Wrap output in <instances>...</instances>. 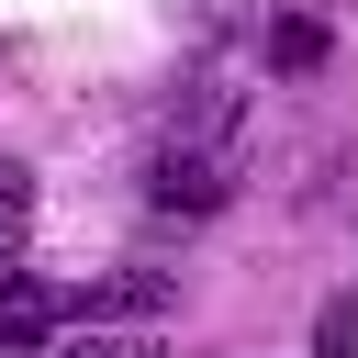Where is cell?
I'll list each match as a JSON object with an SVG mask.
<instances>
[{
  "mask_svg": "<svg viewBox=\"0 0 358 358\" xmlns=\"http://www.w3.org/2000/svg\"><path fill=\"white\" fill-rule=\"evenodd\" d=\"M56 324H67V291L45 268H0V358H34Z\"/></svg>",
  "mask_w": 358,
  "mask_h": 358,
  "instance_id": "7a4b0ae2",
  "label": "cell"
},
{
  "mask_svg": "<svg viewBox=\"0 0 358 358\" xmlns=\"http://www.w3.org/2000/svg\"><path fill=\"white\" fill-rule=\"evenodd\" d=\"M22 213H34V190H22V168H11V157H0V246H11V235H22Z\"/></svg>",
  "mask_w": 358,
  "mask_h": 358,
  "instance_id": "277c9868",
  "label": "cell"
},
{
  "mask_svg": "<svg viewBox=\"0 0 358 358\" xmlns=\"http://www.w3.org/2000/svg\"><path fill=\"white\" fill-rule=\"evenodd\" d=\"M145 201L157 213H224L235 201V157L224 145H157L145 157Z\"/></svg>",
  "mask_w": 358,
  "mask_h": 358,
  "instance_id": "6da1fadb",
  "label": "cell"
},
{
  "mask_svg": "<svg viewBox=\"0 0 358 358\" xmlns=\"http://www.w3.org/2000/svg\"><path fill=\"white\" fill-rule=\"evenodd\" d=\"M67 358H157L145 336H67Z\"/></svg>",
  "mask_w": 358,
  "mask_h": 358,
  "instance_id": "5b68a950",
  "label": "cell"
},
{
  "mask_svg": "<svg viewBox=\"0 0 358 358\" xmlns=\"http://www.w3.org/2000/svg\"><path fill=\"white\" fill-rule=\"evenodd\" d=\"M67 313H168V280L157 268H112V280L67 291Z\"/></svg>",
  "mask_w": 358,
  "mask_h": 358,
  "instance_id": "3957f363",
  "label": "cell"
},
{
  "mask_svg": "<svg viewBox=\"0 0 358 358\" xmlns=\"http://www.w3.org/2000/svg\"><path fill=\"white\" fill-rule=\"evenodd\" d=\"M347 336H358V302H336V313H324V358H347Z\"/></svg>",
  "mask_w": 358,
  "mask_h": 358,
  "instance_id": "8992f818",
  "label": "cell"
}]
</instances>
